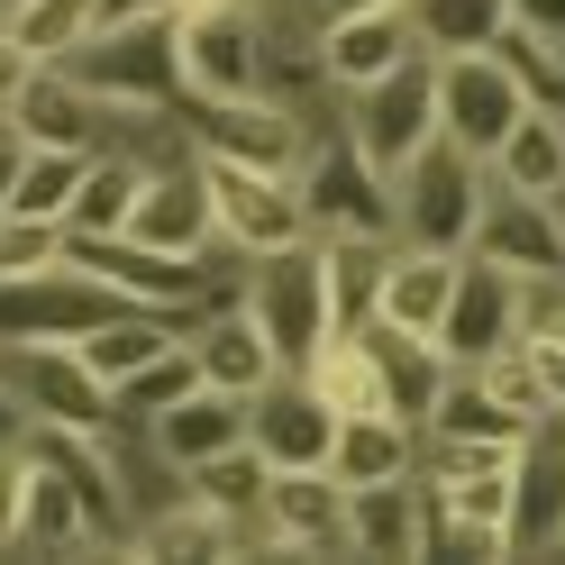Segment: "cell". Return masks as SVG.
Listing matches in <instances>:
<instances>
[{"instance_id":"cell-2","label":"cell","mask_w":565,"mask_h":565,"mask_svg":"<svg viewBox=\"0 0 565 565\" xmlns=\"http://www.w3.org/2000/svg\"><path fill=\"white\" fill-rule=\"evenodd\" d=\"M237 301L256 310V329L274 338V356H282V365H310V356H320V347L338 338V310H329V256H320V237H292V246H265V256H246Z\"/></svg>"},{"instance_id":"cell-17","label":"cell","mask_w":565,"mask_h":565,"mask_svg":"<svg viewBox=\"0 0 565 565\" xmlns=\"http://www.w3.org/2000/svg\"><path fill=\"white\" fill-rule=\"evenodd\" d=\"M0 128H10L19 147H100V137H110V110H100L64 64H28V83L0 100Z\"/></svg>"},{"instance_id":"cell-42","label":"cell","mask_w":565,"mask_h":565,"mask_svg":"<svg viewBox=\"0 0 565 565\" xmlns=\"http://www.w3.org/2000/svg\"><path fill=\"white\" fill-rule=\"evenodd\" d=\"M10 173H19V137L0 128V210H10Z\"/></svg>"},{"instance_id":"cell-38","label":"cell","mask_w":565,"mask_h":565,"mask_svg":"<svg viewBox=\"0 0 565 565\" xmlns=\"http://www.w3.org/2000/svg\"><path fill=\"white\" fill-rule=\"evenodd\" d=\"M347 10H383V0H256V19L274 28V19H292L301 38H320L329 19H347Z\"/></svg>"},{"instance_id":"cell-23","label":"cell","mask_w":565,"mask_h":565,"mask_svg":"<svg viewBox=\"0 0 565 565\" xmlns=\"http://www.w3.org/2000/svg\"><path fill=\"white\" fill-rule=\"evenodd\" d=\"M419 529H429V483L419 475L347 492V556H419Z\"/></svg>"},{"instance_id":"cell-39","label":"cell","mask_w":565,"mask_h":565,"mask_svg":"<svg viewBox=\"0 0 565 565\" xmlns=\"http://www.w3.org/2000/svg\"><path fill=\"white\" fill-rule=\"evenodd\" d=\"M19 483H28V447H19V429H0V556L19 539Z\"/></svg>"},{"instance_id":"cell-25","label":"cell","mask_w":565,"mask_h":565,"mask_svg":"<svg viewBox=\"0 0 565 565\" xmlns=\"http://www.w3.org/2000/svg\"><path fill=\"white\" fill-rule=\"evenodd\" d=\"M329 475L356 492V483H393V475H419V419L402 411H347L338 438H329Z\"/></svg>"},{"instance_id":"cell-34","label":"cell","mask_w":565,"mask_h":565,"mask_svg":"<svg viewBox=\"0 0 565 565\" xmlns=\"http://www.w3.org/2000/svg\"><path fill=\"white\" fill-rule=\"evenodd\" d=\"M192 383H201V365H192V347L173 338L156 365H137V374H119V383H110V419H119V429H147V419H156V411H173V402L192 393Z\"/></svg>"},{"instance_id":"cell-18","label":"cell","mask_w":565,"mask_h":565,"mask_svg":"<svg viewBox=\"0 0 565 565\" xmlns=\"http://www.w3.org/2000/svg\"><path fill=\"white\" fill-rule=\"evenodd\" d=\"M475 256L511 265V274H565V201L492 183L483 192V220H475Z\"/></svg>"},{"instance_id":"cell-40","label":"cell","mask_w":565,"mask_h":565,"mask_svg":"<svg viewBox=\"0 0 565 565\" xmlns=\"http://www.w3.org/2000/svg\"><path fill=\"white\" fill-rule=\"evenodd\" d=\"M28 64H38V55H28V46L10 38V19H0V100H10V92L28 83Z\"/></svg>"},{"instance_id":"cell-21","label":"cell","mask_w":565,"mask_h":565,"mask_svg":"<svg viewBox=\"0 0 565 565\" xmlns=\"http://www.w3.org/2000/svg\"><path fill=\"white\" fill-rule=\"evenodd\" d=\"M411 46H419V38H411L402 0H383V10H347V19H329L320 38H310V55H320V83H329V92L374 83L383 64H402Z\"/></svg>"},{"instance_id":"cell-32","label":"cell","mask_w":565,"mask_h":565,"mask_svg":"<svg viewBox=\"0 0 565 565\" xmlns=\"http://www.w3.org/2000/svg\"><path fill=\"white\" fill-rule=\"evenodd\" d=\"M365 347L383 356V393H393V411H402V419H429V402H438V374H447V356H438L429 338L393 329V320H365Z\"/></svg>"},{"instance_id":"cell-28","label":"cell","mask_w":565,"mask_h":565,"mask_svg":"<svg viewBox=\"0 0 565 565\" xmlns=\"http://www.w3.org/2000/svg\"><path fill=\"white\" fill-rule=\"evenodd\" d=\"M492 183L565 201V110H539V100H529V110L511 119V137L492 147Z\"/></svg>"},{"instance_id":"cell-14","label":"cell","mask_w":565,"mask_h":565,"mask_svg":"<svg viewBox=\"0 0 565 565\" xmlns=\"http://www.w3.org/2000/svg\"><path fill=\"white\" fill-rule=\"evenodd\" d=\"M329 438H338V411L310 393L301 365H282L265 393H246V447L265 456V466H329Z\"/></svg>"},{"instance_id":"cell-33","label":"cell","mask_w":565,"mask_h":565,"mask_svg":"<svg viewBox=\"0 0 565 565\" xmlns=\"http://www.w3.org/2000/svg\"><path fill=\"white\" fill-rule=\"evenodd\" d=\"M83 164H92V147H19L10 210H19V220H55V228H64V210H74Z\"/></svg>"},{"instance_id":"cell-29","label":"cell","mask_w":565,"mask_h":565,"mask_svg":"<svg viewBox=\"0 0 565 565\" xmlns=\"http://www.w3.org/2000/svg\"><path fill=\"white\" fill-rule=\"evenodd\" d=\"M329 256V310L338 329H365L374 301H383V265H393V228H347V237H320Z\"/></svg>"},{"instance_id":"cell-9","label":"cell","mask_w":565,"mask_h":565,"mask_svg":"<svg viewBox=\"0 0 565 565\" xmlns=\"http://www.w3.org/2000/svg\"><path fill=\"white\" fill-rule=\"evenodd\" d=\"M201 173H210V201H220V246H237V256H265V246H292V237H310L292 164H237V156H201Z\"/></svg>"},{"instance_id":"cell-36","label":"cell","mask_w":565,"mask_h":565,"mask_svg":"<svg viewBox=\"0 0 565 565\" xmlns=\"http://www.w3.org/2000/svg\"><path fill=\"white\" fill-rule=\"evenodd\" d=\"M0 19H10V38L38 55V64H55L74 38H92V28H100V0H10Z\"/></svg>"},{"instance_id":"cell-41","label":"cell","mask_w":565,"mask_h":565,"mask_svg":"<svg viewBox=\"0 0 565 565\" xmlns=\"http://www.w3.org/2000/svg\"><path fill=\"white\" fill-rule=\"evenodd\" d=\"M511 19H529V28H547V38L565 46V0H511Z\"/></svg>"},{"instance_id":"cell-30","label":"cell","mask_w":565,"mask_h":565,"mask_svg":"<svg viewBox=\"0 0 565 565\" xmlns=\"http://www.w3.org/2000/svg\"><path fill=\"white\" fill-rule=\"evenodd\" d=\"M128 547H137V556H237V529H228L220 511H210V502H192L183 483H173V502L137 511Z\"/></svg>"},{"instance_id":"cell-12","label":"cell","mask_w":565,"mask_h":565,"mask_svg":"<svg viewBox=\"0 0 565 565\" xmlns=\"http://www.w3.org/2000/svg\"><path fill=\"white\" fill-rule=\"evenodd\" d=\"M511 338H520V274L466 246V256H456V292L438 310L429 347H438L447 365H483V356H502Z\"/></svg>"},{"instance_id":"cell-26","label":"cell","mask_w":565,"mask_h":565,"mask_svg":"<svg viewBox=\"0 0 565 565\" xmlns=\"http://www.w3.org/2000/svg\"><path fill=\"white\" fill-rule=\"evenodd\" d=\"M456 292V256H438V246H402L393 237V265H383V301H374V320H393L411 338H429L438 329V310Z\"/></svg>"},{"instance_id":"cell-4","label":"cell","mask_w":565,"mask_h":565,"mask_svg":"<svg viewBox=\"0 0 565 565\" xmlns=\"http://www.w3.org/2000/svg\"><path fill=\"white\" fill-rule=\"evenodd\" d=\"M483 192H492V164L429 137L402 173H393V237L402 246H438V256H466L475 220H483Z\"/></svg>"},{"instance_id":"cell-7","label":"cell","mask_w":565,"mask_h":565,"mask_svg":"<svg viewBox=\"0 0 565 565\" xmlns=\"http://www.w3.org/2000/svg\"><path fill=\"white\" fill-rule=\"evenodd\" d=\"M292 183H301V220L310 237H347V228H393V183L356 156V137H347L338 119L301 137L292 156Z\"/></svg>"},{"instance_id":"cell-1","label":"cell","mask_w":565,"mask_h":565,"mask_svg":"<svg viewBox=\"0 0 565 565\" xmlns=\"http://www.w3.org/2000/svg\"><path fill=\"white\" fill-rule=\"evenodd\" d=\"M55 64L100 100V110H119V119H173V100H183V46H173V10L100 19L92 38H74Z\"/></svg>"},{"instance_id":"cell-5","label":"cell","mask_w":565,"mask_h":565,"mask_svg":"<svg viewBox=\"0 0 565 565\" xmlns=\"http://www.w3.org/2000/svg\"><path fill=\"white\" fill-rule=\"evenodd\" d=\"M0 402L19 411V429H119L110 383L74 356V338H0Z\"/></svg>"},{"instance_id":"cell-20","label":"cell","mask_w":565,"mask_h":565,"mask_svg":"<svg viewBox=\"0 0 565 565\" xmlns=\"http://www.w3.org/2000/svg\"><path fill=\"white\" fill-rule=\"evenodd\" d=\"M137 438H147V456H156L164 475H192L201 456H220V447H237V438H246V402H237V393H220V383H192V393L173 402V411H156Z\"/></svg>"},{"instance_id":"cell-37","label":"cell","mask_w":565,"mask_h":565,"mask_svg":"<svg viewBox=\"0 0 565 565\" xmlns=\"http://www.w3.org/2000/svg\"><path fill=\"white\" fill-rule=\"evenodd\" d=\"M55 246H64L55 220H19V210H0V282H19V274L55 265Z\"/></svg>"},{"instance_id":"cell-24","label":"cell","mask_w":565,"mask_h":565,"mask_svg":"<svg viewBox=\"0 0 565 565\" xmlns=\"http://www.w3.org/2000/svg\"><path fill=\"white\" fill-rule=\"evenodd\" d=\"M265 483H274V466H265V456L256 447H220V456H201V466L183 475V492H192V502H210V511H220L228 529H237V556H265Z\"/></svg>"},{"instance_id":"cell-16","label":"cell","mask_w":565,"mask_h":565,"mask_svg":"<svg viewBox=\"0 0 565 565\" xmlns=\"http://www.w3.org/2000/svg\"><path fill=\"white\" fill-rule=\"evenodd\" d=\"M183 347H192V365H201V383H220V393H265V383L282 374V356H274V338L256 329V310L246 301H228V292H210L201 310H192V329H183Z\"/></svg>"},{"instance_id":"cell-3","label":"cell","mask_w":565,"mask_h":565,"mask_svg":"<svg viewBox=\"0 0 565 565\" xmlns=\"http://www.w3.org/2000/svg\"><path fill=\"white\" fill-rule=\"evenodd\" d=\"M338 128L356 137V156L393 183V173L438 137V55L429 46H411L402 64H383L374 83H356V92H338Z\"/></svg>"},{"instance_id":"cell-27","label":"cell","mask_w":565,"mask_h":565,"mask_svg":"<svg viewBox=\"0 0 565 565\" xmlns=\"http://www.w3.org/2000/svg\"><path fill=\"white\" fill-rule=\"evenodd\" d=\"M419 429H429V438H475V447H511L529 419L492 393L475 365H447V374H438V402H429V419H419Z\"/></svg>"},{"instance_id":"cell-6","label":"cell","mask_w":565,"mask_h":565,"mask_svg":"<svg viewBox=\"0 0 565 565\" xmlns=\"http://www.w3.org/2000/svg\"><path fill=\"white\" fill-rule=\"evenodd\" d=\"M173 46H183V92H192V100H246V92H274V55H265L256 0L173 10Z\"/></svg>"},{"instance_id":"cell-19","label":"cell","mask_w":565,"mask_h":565,"mask_svg":"<svg viewBox=\"0 0 565 565\" xmlns=\"http://www.w3.org/2000/svg\"><path fill=\"white\" fill-rule=\"evenodd\" d=\"M28 447V438H19ZM100 539H92V511H83V492H74V475L55 466V456H38L28 447V483H19V539H10V556H92Z\"/></svg>"},{"instance_id":"cell-11","label":"cell","mask_w":565,"mask_h":565,"mask_svg":"<svg viewBox=\"0 0 565 565\" xmlns=\"http://www.w3.org/2000/svg\"><path fill=\"white\" fill-rule=\"evenodd\" d=\"M529 110V92L511 83V64L492 46H466V55H438V137L492 164V147L511 137V119Z\"/></svg>"},{"instance_id":"cell-31","label":"cell","mask_w":565,"mask_h":565,"mask_svg":"<svg viewBox=\"0 0 565 565\" xmlns=\"http://www.w3.org/2000/svg\"><path fill=\"white\" fill-rule=\"evenodd\" d=\"M301 374H310V393H320L338 419H347V411H393V393H383V356L365 347V329H338Z\"/></svg>"},{"instance_id":"cell-15","label":"cell","mask_w":565,"mask_h":565,"mask_svg":"<svg viewBox=\"0 0 565 565\" xmlns=\"http://www.w3.org/2000/svg\"><path fill=\"white\" fill-rule=\"evenodd\" d=\"M128 237L164 246V256H210V237H220V201H210V173H201L192 147H183V156H164V164L147 173Z\"/></svg>"},{"instance_id":"cell-10","label":"cell","mask_w":565,"mask_h":565,"mask_svg":"<svg viewBox=\"0 0 565 565\" xmlns=\"http://www.w3.org/2000/svg\"><path fill=\"white\" fill-rule=\"evenodd\" d=\"M173 128H183L192 156H237V164H292L310 119H292V100L246 92V100H173Z\"/></svg>"},{"instance_id":"cell-8","label":"cell","mask_w":565,"mask_h":565,"mask_svg":"<svg viewBox=\"0 0 565 565\" xmlns=\"http://www.w3.org/2000/svg\"><path fill=\"white\" fill-rule=\"evenodd\" d=\"M502 556H565V411H539V419L511 438Z\"/></svg>"},{"instance_id":"cell-13","label":"cell","mask_w":565,"mask_h":565,"mask_svg":"<svg viewBox=\"0 0 565 565\" xmlns=\"http://www.w3.org/2000/svg\"><path fill=\"white\" fill-rule=\"evenodd\" d=\"M256 520H265V556H347V483L329 466H282Z\"/></svg>"},{"instance_id":"cell-22","label":"cell","mask_w":565,"mask_h":565,"mask_svg":"<svg viewBox=\"0 0 565 565\" xmlns=\"http://www.w3.org/2000/svg\"><path fill=\"white\" fill-rule=\"evenodd\" d=\"M156 164H164V156L128 147V137H100L92 164H83V183H74V210H64V228H74V237H128L137 192H147V173H156Z\"/></svg>"},{"instance_id":"cell-35","label":"cell","mask_w":565,"mask_h":565,"mask_svg":"<svg viewBox=\"0 0 565 565\" xmlns=\"http://www.w3.org/2000/svg\"><path fill=\"white\" fill-rule=\"evenodd\" d=\"M411 38L429 55H466V46H492V28L511 19V0H402Z\"/></svg>"}]
</instances>
